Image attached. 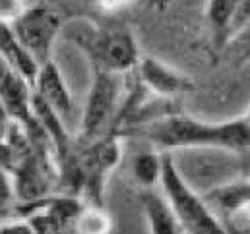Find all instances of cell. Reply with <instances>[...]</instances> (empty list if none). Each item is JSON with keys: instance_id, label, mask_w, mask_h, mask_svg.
<instances>
[{"instance_id": "obj_21", "label": "cell", "mask_w": 250, "mask_h": 234, "mask_svg": "<svg viewBox=\"0 0 250 234\" xmlns=\"http://www.w3.org/2000/svg\"><path fill=\"white\" fill-rule=\"evenodd\" d=\"M8 122H10V120H8L6 113H4V109H2V105H0V132H2V130L8 126Z\"/></svg>"}, {"instance_id": "obj_6", "label": "cell", "mask_w": 250, "mask_h": 234, "mask_svg": "<svg viewBox=\"0 0 250 234\" xmlns=\"http://www.w3.org/2000/svg\"><path fill=\"white\" fill-rule=\"evenodd\" d=\"M55 167L49 161L45 145H35L14 169H12V188L18 197L33 203L47 197L55 180Z\"/></svg>"}, {"instance_id": "obj_9", "label": "cell", "mask_w": 250, "mask_h": 234, "mask_svg": "<svg viewBox=\"0 0 250 234\" xmlns=\"http://www.w3.org/2000/svg\"><path fill=\"white\" fill-rule=\"evenodd\" d=\"M31 109H33V117L37 120V124L45 132L49 143L57 149L59 157L64 161L70 155V137L64 128V118L55 109H51L39 95H35V91H31Z\"/></svg>"}, {"instance_id": "obj_11", "label": "cell", "mask_w": 250, "mask_h": 234, "mask_svg": "<svg viewBox=\"0 0 250 234\" xmlns=\"http://www.w3.org/2000/svg\"><path fill=\"white\" fill-rule=\"evenodd\" d=\"M249 194H250L249 180L247 178H241V180L227 182L223 186L213 188L211 192L206 194L204 201L208 205L219 207L229 217L233 213H239V211L249 209Z\"/></svg>"}, {"instance_id": "obj_3", "label": "cell", "mask_w": 250, "mask_h": 234, "mask_svg": "<svg viewBox=\"0 0 250 234\" xmlns=\"http://www.w3.org/2000/svg\"><path fill=\"white\" fill-rule=\"evenodd\" d=\"M70 37L87 55L91 68H99L123 76L132 72L140 60L136 39L126 25H113V27L89 25L82 31L74 29Z\"/></svg>"}, {"instance_id": "obj_14", "label": "cell", "mask_w": 250, "mask_h": 234, "mask_svg": "<svg viewBox=\"0 0 250 234\" xmlns=\"http://www.w3.org/2000/svg\"><path fill=\"white\" fill-rule=\"evenodd\" d=\"M132 173L140 186H144L146 190H151L161 178V153L147 151L138 155L134 159Z\"/></svg>"}, {"instance_id": "obj_1", "label": "cell", "mask_w": 250, "mask_h": 234, "mask_svg": "<svg viewBox=\"0 0 250 234\" xmlns=\"http://www.w3.org/2000/svg\"><path fill=\"white\" fill-rule=\"evenodd\" d=\"M144 134L159 147H221L247 155L250 141L249 117L243 115L225 122H204L187 115H167L144 126Z\"/></svg>"}, {"instance_id": "obj_12", "label": "cell", "mask_w": 250, "mask_h": 234, "mask_svg": "<svg viewBox=\"0 0 250 234\" xmlns=\"http://www.w3.org/2000/svg\"><path fill=\"white\" fill-rule=\"evenodd\" d=\"M243 2L245 0H209L208 2L206 20L209 23V29L217 47H223L229 41L231 23Z\"/></svg>"}, {"instance_id": "obj_10", "label": "cell", "mask_w": 250, "mask_h": 234, "mask_svg": "<svg viewBox=\"0 0 250 234\" xmlns=\"http://www.w3.org/2000/svg\"><path fill=\"white\" fill-rule=\"evenodd\" d=\"M142 205L147 217V225L151 234H183V227L169 205L165 195H157L153 190H146L142 194Z\"/></svg>"}, {"instance_id": "obj_7", "label": "cell", "mask_w": 250, "mask_h": 234, "mask_svg": "<svg viewBox=\"0 0 250 234\" xmlns=\"http://www.w3.org/2000/svg\"><path fill=\"white\" fill-rule=\"evenodd\" d=\"M132 72L136 74L138 85L157 97H175L194 89V83L188 76L149 57H140Z\"/></svg>"}, {"instance_id": "obj_5", "label": "cell", "mask_w": 250, "mask_h": 234, "mask_svg": "<svg viewBox=\"0 0 250 234\" xmlns=\"http://www.w3.org/2000/svg\"><path fill=\"white\" fill-rule=\"evenodd\" d=\"M93 70V81L87 95L82 120V141L91 143L105 136V130L113 122L121 97V76L105 72L99 68Z\"/></svg>"}, {"instance_id": "obj_17", "label": "cell", "mask_w": 250, "mask_h": 234, "mask_svg": "<svg viewBox=\"0 0 250 234\" xmlns=\"http://www.w3.org/2000/svg\"><path fill=\"white\" fill-rule=\"evenodd\" d=\"M132 2H134V0H97L95 6H97L101 12H105V14H117V12L128 8Z\"/></svg>"}, {"instance_id": "obj_4", "label": "cell", "mask_w": 250, "mask_h": 234, "mask_svg": "<svg viewBox=\"0 0 250 234\" xmlns=\"http://www.w3.org/2000/svg\"><path fill=\"white\" fill-rule=\"evenodd\" d=\"M62 14L49 2H37L27 6L21 16L10 25L20 47L31 57L37 66L53 60V47L62 31Z\"/></svg>"}, {"instance_id": "obj_19", "label": "cell", "mask_w": 250, "mask_h": 234, "mask_svg": "<svg viewBox=\"0 0 250 234\" xmlns=\"http://www.w3.org/2000/svg\"><path fill=\"white\" fill-rule=\"evenodd\" d=\"M171 2H173V0H144V4H146L147 8H153V10H157V12H163Z\"/></svg>"}, {"instance_id": "obj_15", "label": "cell", "mask_w": 250, "mask_h": 234, "mask_svg": "<svg viewBox=\"0 0 250 234\" xmlns=\"http://www.w3.org/2000/svg\"><path fill=\"white\" fill-rule=\"evenodd\" d=\"M25 8L27 6L23 0H0V21L6 25H12Z\"/></svg>"}, {"instance_id": "obj_2", "label": "cell", "mask_w": 250, "mask_h": 234, "mask_svg": "<svg viewBox=\"0 0 250 234\" xmlns=\"http://www.w3.org/2000/svg\"><path fill=\"white\" fill-rule=\"evenodd\" d=\"M163 194L173 207L183 231L188 234H227L221 221L211 213V207L198 195L181 175L171 151L161 153V178Z\"/></svg>"}, {"instance_id": "obj_8", "label": "cell", "mask_w": 250, "mask_h": 234, "mask_svg": "<svg viewBox=\"0 0 250 234\" xmlns=\"http://www.w3.org/2000/svg\"><path fill=\"white\" fill-rule=\"evenodd\" d=\"M31 87H33L35 95H39L62 118H66L72 113V95H70V89L64 81L59 66L55 64V60H49L47 64L39 66Z\"/></svg>"}, {"instance_id": "obj_22", "label": "cell", "mask_w": 250, "mask_h": 234, "mask_svg": "<svg viewBox=\"0 0 250 234\" xmlns=\"http://www.w3.org/2000/svg\"><path fill=\"white\" fill-rule=\"evenodd\" d=\"M78 2H82V4H91V6L97 4V0H78Z\"/></svg>"}, {"instance_id": "obj_13", "label": "cell", "mask_w": 250, "mask_h": 234, "mask_svg": "<svg viewBox=\"0 0 250 234\" xmlns=\"http://www.w3.org/2000/svg\"><path fill=\"white\" fill-rule=\"evenodd\" d=\"M113 229L111 215L103 209V205L87 203L80 209L72 223L74 234H109Z\"/></svg>"}, {"instance_id": "obj_23", "label": "cell", "mask_w": 250, "mask_h": 234, "mask_svg": "<svg viewBox=\"0 0 250 234\" xmlns=\"http://www.w3.org/2000/svg\"><path fill=\"white\" fill-rule=\"evenodd\" d=\"M37 2H47V0H37Z\"/></svg>"}, {"instance_id": "obj_18", "label": "cell", "mask_w": 250, "mask_h": 234, "mask_svg": "<svg viewBox=\"0 0 250 234\" xmlns=\"http://www.w3.org/2000/svg\"><path fill=\"white\" fill-rule=\"evenodd\" d=\"M14 194V188H12V180L8 178V173L4 169H0V207H4L10 197Z\"/></svg>"}, {"instance_id": "obj_16", "label": "cell", "mask_w": 250, "mask_h": 234, "mask_svg": "<svg viewBox=\"0 0 250 234\" xmlns=\"http://www.w3.org/2000/svg\"><path fill=\"white\" fill-rule=\"evenodd\" d=\"M0 234H35L29 221H14L0 225Z\"/></svg>"}, {"instance_id": "obj_20", "label": "cell", "mask_w": 250, "mask_h": 234, "mask_svg": "<svg viewBox=\"0 0 250 234\" xmlns=\"http://www.w3.org/2000/svg\"><path fill=\"white\" fill-rule=\"evenodd\" d=\"M12 70H14V68H12V64L4 58L2 55H0V83L4 81V78H6V76L12 72Z\"/></svg>"}]
</instances>
